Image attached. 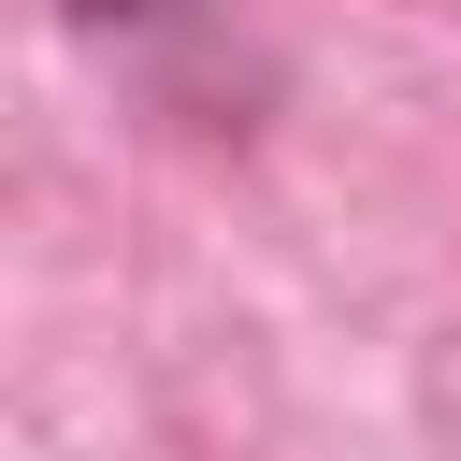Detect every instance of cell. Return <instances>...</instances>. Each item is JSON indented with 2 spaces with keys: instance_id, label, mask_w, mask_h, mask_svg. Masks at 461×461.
I'll use <instances>...</instances> for the list:
<instances>
[{
  "instance_id": "1",
  "label": "cell",
  "mask_w": 461,
  "mask_h": 461,
  "mask_svg": "<svg viewBox=\"0 0 461 461\" xmlns=\"http://www.w3.org/2000/svg\"><path fill=\"white\" fill-rule=\"evenodd\" d=\"M58 29L72 43H101L158 115H187V130H259L274 115V43H245V14L230 0H58Z\"/></svg>"
}]
</instances>
